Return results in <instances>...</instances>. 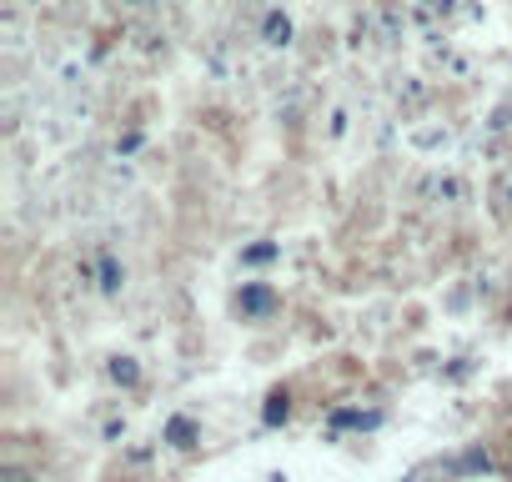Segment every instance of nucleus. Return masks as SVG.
<instances>
[{"instance_id":"1","label":"nucleus","mask_w":512,"mask_h":482,"mask_svg":"<svg viewBox=\"0 0 512 482\" xmlns=\"http://www.w3.org/2000/svg\"><path fill=\"white\" fill-rule=\"evenodd\" d=\"M241 307H251V312H267V307H272V297H267V292H246V297H241Z\"/></svg>"},{"instance_id":"2","label":"nucleus","mask_w":512,"mask_h":482,"mask_svg":"<svg viewBox=\"0 0 512 482\" xmlns=\"http://www.w3.org/2000/svg\"><path fill=\"white\" fill-rule=\"evenodd\" d=\"M267 417L277 422V417H287V397H272V407H267Z\"/></svg>"}]
</instances>
